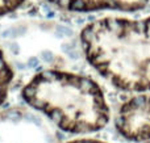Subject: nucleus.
I'll use <instances>...</instances> for the list:
<instances>
[{"label":"nucleus","instance_id":"obj_1","mask_svg":"<svg viewBox=\"0 0 150 143\" xmlns=\"http://www.w3.org/2000/svg\"><path fill=\"white\" fill-rule=\"evenodd\" d=\"M86 58L100 75L122 91L150 89V17H104L80 33Z\"/></svg>","mask_w":150,"mask_h":143},{"label":"nucleus","instance_id":"obj_2","mask_svg":"<svg viewBox=\"0 0 150 143\" xmlns=\"http://www.w3.org/2000/svg\"><path fill=\"white\" fill-rule=\"evenodd\" d=\"M23 97L67 133L98 131L109 121L103 92L87 76L57 70L42 71L24 87Z\"/></svg>","mask_w":150,"mask_h":143},{"label":"nucleus","instance_id":"obj_3","mask_svg":"<svg viewBox=\"0 0 150 143\" xmlns=\"http://www.w3.org/2000/svg\"><path fill=\"white\" fill-rule=\"evenodd\" d=\"M116 129L132 142L150 141V93L136 96L121 105Z\"/></svg>","mask_w":150,"mask_h":143},{"label":"nucleus","instance_id":"obj_4","mask_svg":"<svg viewBox=\"0 0 150 143\" xmlns=\"http://www.w3.org/2000/svg\"><path fill=\"white\" fill-rule=\"evenodd\" d=\"M50 3L71 12H93L100 9L134 12L148 5L149 0H49Z\"/></svg>","mask_w":150,"mask_h":143},{"label":"nucleus","instance_id":"obj_5","mask_svg":"<svg viewBox=\"0 0 150 143\" xmlns=\"http://www.w3.org/2000/svg\"><path fill=\"white\" fill-rule=\"evenodd\" d=\"M13 79V71L7 63L3 51L0 50V104L4 101L8 93V87Z\"/></svg>","mask_w":150,"mask_h":143},{"label":"nucleus","instance_id":"obj_6","mask_svg":"<svg viewBox=\"0 0 150 143\" xmlns=\"http://www.w3.org/2000/svg\"><path fill=\"white\" fill-rule=\"evenodd\" d=\"M24 0H0V16L15 11L23 4Z\"/></svg>","mask_w":150,"mask_h":143},{"label":"nucleus","instance_id":"obj_7","mask_svg":"<svg viewBox=\"0 0 150 143\" xmlns=\"http://www.w3.org/2000/svg\"><path fill=\"white\" fill-rule=\"evenodd\" d=\"M55 36L58 37V38H61V37H71L74 36V32L71 28H69V26H63V25H57L55 26Z\"/></svg>","mask_w":150,"mask_h":143},{"label":"nucleus","instance_id":"obj_8","mask_svg":"<svg viewBox=\"0 0 150 143\" xmlns=\"http://www.w3.org/2000/svg\"><path fill=\"white\" fill-rule=\"evenodd\" d=\"M41 57H42V59H44V62H46V63H52L53 59H54V54H53L50 50H44V51L41 53Z\"/></svg>","mask_w":150,"mask_h":143},{"label":"nucleus","instance_id":"obj_9","mask_svg":"<svg viewBox=\"0 0 150 143\" xmlns=\"http://www.w3.org/2000/svg\"><path fill=\"white\" fill-rule=\"evenodd\" d=\"M38 64H40V60H38V58H37V57H32V58H29L28 63H26V67L36 68V67H38Z\"/></svg>","mask_w":150,"mask_h":143},{"label":"nucleus","instance_id":"obj_10","mask_svg":"<svg viewBox=\"0 0 150 143\" xmlns=\"http://www.w3.org/2000/svg\"><path fill=\"white\" fill-rule=\"evenodd\" d=\"M69 143H104V142L95 141V139H78V141H71Z\"/></svg>","mask_w":150,"mask_h":143},{"label":"nucleus","instance_id":"obj_11","mask_svg":"<svg viewBox=\"0 0 150 143\" xmlns=\"http://www.w3.org/2000/svg\"><path fill=\"white\" fill-rule=\"evenodd\" d=\"M73 49H75V47L71 46V43H63L62 45V51L65 53V54H69Z\"/></svg>","mask_w":150,"mask_h":143},{"label":"nucleus","instance_id":"obj_12","mask_svg":"<svg viewBox=\"0 0 150 143\" xmlns=\"http://www.w3.org/2000/svg\"><path fill=\"white\" fill-rule=\"evenodd\" d=\"M16 29H17V36H18V37H20V36H24V34L26 33V26L20 25V26H16Z\"/></svg>","mask_w":150,"mask_h":143},{"label":"nucleus","instance_id":"obj_13","mask_svg":"<svg viewBox=\"0 0 150 143\" xmlns=\"http://www.w3.org/2000/svg\"><path fill=\"white\" fill-rule=\"evenodd\" d=\"M11 51H12V54L17 55L18 51H20V49H18V45L17 43H12V45H11Z\"/></svg>","mask_w":150,"mask_h":143},{"label":"nucleus","instance_id":"obj_14","mask_svg":"<svg viewBox=\"0 0 150 143\" xmlns=\"http://www.w3.org/2000/svg\"><path fill=\"white\" fill-rule=\"evenodd\" d=\"M67 55L71 58V59H78V58H79V54H78V51H76V50H75V49L71 50V51Z\"/></svg>","mask_w":150,"mask_h":143}]
</instances>
